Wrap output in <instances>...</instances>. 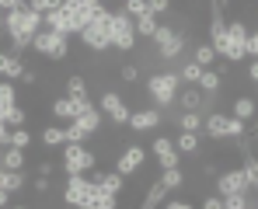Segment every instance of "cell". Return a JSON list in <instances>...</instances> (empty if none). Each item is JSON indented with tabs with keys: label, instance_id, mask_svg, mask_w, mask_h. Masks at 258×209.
<instances>
[{
	"label": "cell",
	"instance_id": "5bb4252c",
	"mask_svg": "<svg viewBox=\"0 0 258 209\" xmlns=\"http://www.w3.org/2000/svg\"><path fill=\"white\" fill-rule=\"evenodd\" d=\"M164 122V112H157V108H136V112H129V129L133 132H147V129H161Z\"/></svg>",
	"mask_w": 258,
	"mask_h": 209
},
{
	"label": "cell",
	"instance_id": "9a60e30c",
	"mask_svg": "<svg viewBox=\"0 0 258 209\" xmlns=\"http://www.w3.org/2000/svg\"><path fill=\"white\" fill-rule=\"evenodd\" d=\"M49 115L56 119L59 125L74 122L77 119V101L74 98H67V94H59V98H52V105H49Z\"/></svg>",
	"mask_w": 258,
	"mask_h": 209
},
{
	"label": "cell",
	"instance_id": "f35d334b",
	"mask_svg": "<svg viewBox=\"0 0 258 209\" xmlns=\"http://www.w3.org/2000/svg\"><path fill=\"white\" fill-rule=\"evenodd\" d=\"M244 59H258V35L248 28V35H244Z\"/></svg>",
	"mask_w": 258,
	"mask_h": 209
},
{
	"label": "cell",
	"instance_id": "7bdbcfd3",
	"mask_svg": "<svg viewBox=\"0 0 258 209\" xmlns=\"http://www.w3.org/2000/svg\"><path fill=\"white\" fill-rule=\"evenodd\" d=\"M164 209H196V202H188V199H164Z\"/></svg>",
	"mask_w": 258,
	"mask_h": 209
},
{
	"label": "cell",
	"instance_id": "f907efd6",
	"mask_svg": "<svg viewBox=\"0 0 258 209\" xmlns=\"http://www.w3.org/2000/svg\"><path fill=\"white\" fill-rule=\"evenodd\" d=\"M210 4H216V7H230L234 0H210Z\"/></svg>",
	"mask_w": 258,
	"mask_h": 209
},
{
	"label": "cell",
	"instance_id": "6da1fadb",
	"mask_svg": "<svg viewBox=\"0 0 258 209\" xmlns=\"http://www.w3.org/2000/svg\"><path fill=\"white\" fill-rule=\"evenodd\" d=\"M39 28H42V14H35L28 4L4 14V35L14 45V49H11L14 56H25V52H28V42H32V35H35Z\"/></svg>",
	"mask_w": 258,
	"mask_h": 209
},
{
	"label": "cell",
	"instance_id": "4316f807",
	"mask_svg": "<svg viewBox=\"0 0 258 209\" xmlns=\"http://www.w3.org/2000/svg\"><path fill=\"white\" fill-rule=\"evenodd\" d=\"M234 119H241V122H251L255 119V98L251 94H237L234 98V112H230Z\"/></svg>",
	"mask_w": 258,
	"mask_h": 209
},
{
	"label": "cell",
	"instance_id": "8992f818",
	"mask_svg": "<svg viewBox=\"0 0 258 209\" xmlns=\"http://www.w3.org/2000/svg\"><path fill=\"white\" fill-rule=\"evenodd\" d=\"M63 154H59V171L63 174H87L91 167H98V154L87 147V143H63L59 147Z\"/></svg>",
	"mask_w": 258,
	"mask_h": 209
},
{
	"label": "cell",
	"instance_id": "ba28073f",
	"mask_svg": "<svg viewBox=\"0 0 258 209\" xmlns=\"http://www.w3.org/2000/svg\"><path fill=\"white\" fill-rule=\"evenodd\" d=\"M203 129H206V136L210 140H237V136H244L251 122H241V119H234V115H227V112H210V115H203Z\"/></svg>",
	"mask_w": 258,
	"mask_h": 209
},
{
	"label": "cell",
	"instance_id": "7402d4cb",
	"mask_svg": "<svg viewBox=\"0 0 258 209\" xmlns=\"http://www.w3.org/2000/svg\"><path fill=\"white\" fill-rule=\"evenodd\" d=\"M171 143L178 150V157H196L199 154V132H178Z\"/></svg>",
	"mask_w": 258,
	"mask_h": 209
},
{
	"label": "cell",
	"instance_id": "d6a6232c",
	"mask_svg": "<svg viewBox=\"0 0 258 209\" xmlns=\"http://www.w3.org/2000/svg\"><path fill=\"white\" fill-rule=\"evenodd\" d=\"M140 77H143V74H140V66H136V63H122V66H119V81L126 84V87H136Z\"/></svg>",
	"mask_w": 258,
	"mask_h": 209
},
{
	"label": "cell",
	"instance_id": "7c38bea8",
	"mask_svg": "<svg viewBox=\"0 0 258 209\" xmlns=\"http://www.w3.org/2000/svg\"><path fill=\"white\" fill-rule=\"evenodd\" d=\"M213 192L216 195H230V192H248V181L241 174V167H227V171H216L213 174Z\"/></svg>",
	"mask_w": 258,
	"mask_h": 209
},
{
	"label": "cell",
	"instance_id": "9c48e42d",
	"mask_svg": "<svg viewBox=\"0 0 258 209\" xmlns=\"http://www.w3.org/2000/svg\"><path fill=\"white\" fill-rule=\"evenodd\" d=\"M67 181H63V192H59V202L70 209H87L91 202V192H94V185L87 181V174H63Z\"/></svg>",
	"mask_w": 258,
	"mask_h": 209
},
{
	"label": "cell",
	"instance_id": "ab89813d",
	"mask_svg": "<svg viewBox=\"0 0 258 209\" xmlns=\"http://www.w3.org/2000/svg\"><path fill=\"white\" fill-rule=\"evenodd\" d=\"M147 7H150V14H157V18H164V14L171 11V0H147Z\"/></svg>",
	"mask_w": 258,
	"mask_h": 209
},
{
	"label": "cell",
	"instance_id": "1f68e13d",
	"mask_svg": "<svg viewBox=\"0 0 258 209\" xmlns=\"http://www.w3.org/2000/svg\"><path fill=\"white\" fill-rule=\"evenodd\" d=\"M32 140H35V136H32V129H28V125H21V129H11V147H18V150H28V147H32Z\"/></svg>",
	"mask_w": 258,
	"mask_h": 209
},
{
	"label": "cell",
	"instance_id": "52a82bcc",
	"mask_svg": "<svg viewBox=\"0 0 258 209\" xmlns=\"http://www.w3.org/2000/svg\"><path fill=\"white\" fill-rule=\"evenodd\" d=\"M108 39H112V49L122 52V56L136 52V28H133V18L122 7H115L112 18H108Z\"/></svg>",
	"mask_w": 258,
	"mask_h": 209
},
{
	"label": "cell",
	"instance_id": "8d00e7d4",
	"mask_svg": "<svg viewBox=\"0 0 258 209\" xmlns=\"http://www.w3.org/2000/svg\"><path fill=\"white\" fill-rule=\"evenodd\" d=\"M87 140H91V136H87L77 122H67V143H87Z\"/></svg>",
	"mask_w": 258,
	"mask_h": 209
},
{
	"label": "cell",
	"instance_id": "816d5d0a",
	"mask_svg": "<svg viewBox=\"0 0 258 209\" xmlns=\"http://www.w3.org/2000/svg\"><path fill=\"white\" fill-rule=\"evenodd\" d=\"M7 209H32V206H25V202H11Z\"/></svg>",
	"mask_w": 258,
	"mask_h": 209
},
{
	"label": "cell",
	"instance_id": "2e32d148",
	"mask_svg": "<svg viewBox=\"0 0 258 209\" xmlns=\"http://www.w3.org/2000/svg\"><path fill=\"white\" fill-rule=\"evenodd\" d=\"M174 101H178V112H199L203 115V91L199 87H178Z\"/></svg>",
	"mask_w": 258,
	"mask_h": 209
},
{
	"label": "cell",
	"instance_id": "b9f144b4",
	"mask_svg": "<svg viewBox=\"0 0 258 209\" xmlns=\"http://www.w3.org/2000/svg\"><path fill=\"white\" fill-rule=\"evenodd\" d=\"M196 209H223V199H220L216 192H213V195H203V202H199Z\"/></svg>",
	"mask_w": 258,
	"mask_h": 209
},
{
	"label": "cell",
	"instance_id": "cb8c5ba5",
	"mask_svg": "<svg viewBox=\"0 0 258 209\" xmlns=\"http://www.w3.org/2000/svg\"><path fill=\"white\" fill-rule=\"evenodd\" d=\"M63 94H67V98H91L84 74H67V77H63Z\"/></svg>",
	"mask_w": 258,
	"mask_h": 209
},
{
	"label": "cell",
	"instance_id": "c3c4849f",
	"mask_svg": "<svg viewBox=\"0 0 258 209\" xmlns=\"http://www.w3.org/2000/svg\"><path fill=\"white\" fill-rule=\"evenodd\" d=\"M199 171H203V174H206V178H213V174H216V171H220V167H216L213 161H206V164L199 167Z\"/></svg>",
	"mask_w": 258,
	"mask_h": 209
},
{
	"label": "cell",
	"instance_id": "4fadbf2b",
	"mask_svg": "<svg viewBox=\"0 0 258 209\" xmlns=\"http://www.w3.org/2000/svg\"><path fill=\"white\" fill-rule=\"evenodd\" d=\"M150 154H154V161H157L161 171H168V167H181V157H178V150H174L171 136H154Z\"/></svg>",
	"mask_w": 258,
	"mask_h": 209
},
{
	"label": "cell",
	"instance_id": "f1b7e54d",
	"mask_svg": "<svg viewBox=\"0 0 258 209\" xmlns=\"http://www.w3.org/2000/svg\"><path fill=\"white\" fill-rule=\"evenodd\" d=\"M174 129L178 132H199L203 129V115L199 112H178L174 115Z\"/></svg>",
	"mask_w": 258,
	"mask_h": 209
},
{
	"label": "cell",
	"instance_id": "8fae6325",
	"mask_svg": "<svg viewBox=\"0 0 258 209\" xmlns=\"http://www.w3.org/2000/svg\"><path fill=\"white\" fill-rule=\"evenodd\" d=\"M143 164H147V147H143V143H129V147H122V150L115 154L112 171H119L129 181V178H136V174L143 171Z\"/></svg>",
	"mask_w": 258,
	"mask_h": 209
},
{
	"label": "cell",
	"instance_id": "d4e9b609",
	"mask_svg": "<svg viewBox=\"0 0 258 209\" xmlns=\"http://www.w3.org/2000/svg\"><path fill=\"white\" fill-rule=\"evenodd\" d=\"M39 140H42V147H49V150L63 147V143H67V125H59V122L45 125L42 132H39Z\"/></svg>",
	"mask_w": 258,
	"mask_h": 209
},
{
	"label": "cell",
	"instance_id": "ffe728a7",
	"mask_svg": "<svg viewBox=\"0 0 258 209\" xmlns=\"http://www.w3.org/2000/svg\"><path fill=\"white\" fill-rule=\"evenodd\" d=\"M168 195H171V192H168V188H164L161 181H154V185H150V188L143 192V199H140V206H136V209H161Z\"/></svg>",
	"mask_w": 258,
	"mask_h": 209
},
{
	"label": "cell",
	"instance_id": "603a6c76",
	"mask_svg": "<svg viewBox=\"0 0 258 209\" xmlns=\"http://www.w3.org/2000/svg\"><path fill=\"white\" fill-rule=\"evenodd\" d=\"M216 59H220V56H216V49L210 45V42H196V45H192V63H196V66L210 70Z\"/></svg>",
	"mask_w": 258,
	"mask_h": 209
},
{
	"label": "cell",
	"instance_id": "277c9868",
	"mask_svg": "<svg viewBox=\"0 0 258 209\" xmlns=\"http://www.w3.org/2000/svg\"><path fill=\"white\" fill-rule=\"evenodd\" d=\"M70 35H59V32H49V28H39L32 42H28V52H35L39 59L45 63H63V59H70Z\"/></svg>",
	"mask_w": 258,
	"mask_h": 209
},
{
	"label": "cell",
	"instance_id": "db71d44e",
	"mask_svg": "<svg viewBox=\"0 0 258 209\" xmlns=\"http://www.w3.org/2000/svg\"><path fill=\"white\" fill-rule=\"evenodd\" d=\"M21 4H25V0H21Z\"/></svg>",
	"mask_w": 258,
	"mask_h": 209
},
{
	"label": "cell",
	"instance_id": "44dd1931",
	"mask_svg": "<svg viewBox=\"0 0 258 209\" xmlns=\"http://www.w3.org/2000/svg\"><path fill=\"white\" fill-rule=\"evenodd\" d=\"M74 122H77V125H81V129H84V132H87V136L94 140V136L101 132V125H105V115H101V112H98V105H94L91 112H84V115H77Z\"/></svg>",
	"mask_w": 258,
	"mask_h": 209
},
{
	"label": "cell",
	"instance_id": "484cf974",
	"mask_svg": "<svg viewBox=\"0 0 258 209\" xmlns=\"http://www.w3.org/2000/svg\"><path fill=\"white\" fill-rule=\"evenodd\" d=\"M25 150H18V147H4L0 150V167L4 171H25Z\"/></svg>",
	"mask_w": 258,
	"mask_h": 209
},
{
	"label": "cell",
	"instance_id": "d6986e66",
	"mask_svg": "<svg viewBox=\"0 0 258 209\" xmlns=\"http://www.w3.org/2000/svg\"><path fill=\"white\" fill-rule=\"evenodd\" d=\"M168 192H185L188 188V174L181 171V167H168V171H161V178H157Z\"/></svg>",
	"mask_w": 258,
	"mask_h": 209
},
{
	"label": "cell",
	"instance_id": "7dc6e473",
	"mask_svg": "<svg viewBox=\"0 0 258 209\" xmlns=\"http://www.w3.org/2000/svg\"><path fill=\"white\" fill-rule=\"evenodd\" d=\"M14 7H25L21 0H0V14H7V11H14Z\"/></svg>",
	"mask_w": 258,
	"mask_h": 209
},
{
	"label": "cell",
	"instance_id": "f5cc1de1",
	"mask_svg": "<svg viewBox=\"0 0 258 209\" xmlns=\"http://www.w3.org/2000/svg\"><path fill=\"white\" fill-rule=\"evenodd\" d=\"M248 209H258V202H255V199H251V202H248Z\"/></svg>",
	"mask_w": 258,
	"mask_h": 209
},
{
	"label": "cell",
	"instance_id": "bcb514c9",
	"mask_svg": "<svg viewBox=\"0 0 258 209\" xmlns=\"http://www.w3.org/2000/svg\"><path fill=\"white\" fill-rule=\"evenodd\" d=\"M4 147H11V129H7V122H0V150Z\"/></svg>",
	"mask_w": 258,
	"mask_h": 209
},
{
	"label": "cell",
	"instance_id": "5b68a950",
	"mask_svg": "<svg viewBox=\"0 0 258 209\" xmlns=\"http://www.w3.org/2000/svg\"><path fill=\"white\" fill-rule=\"evenodd\" d=\"M108 18H112V7H98V14L87 21L84 28H81V45H84L91 56H101V52H108L112 49V39H108Z\"/></svg>",
	"mask_w": 258,
	"mask_h": 209
},
{
	"label": "cell",
	"instance_id": "ee69618b",
	"mask_svg": "<svg viewBox=\"0 0 258 209\" xmlns=\"http://www.w3.org/2000/svg\"><path fill=\"white\" fill-rule=\"evenodd\" d=\"M244 77H248V87L258 84V59H248V74H244Z\"/></svg>",
	"mask_w": 258,
	"mask_h": 209
},
{
	"label": "cell",
	"instance_id": "3957f363",
	"mask_svg": "<svg viewBox=\"0 0 258 209\" xmlns=\"http://www.w3.org/2000/svg\"><path fill=\"white\" fill-rule=\"evenodd\" d=\"M150 45H154V56H157V63H161V70L164 66H174L178 63V56L188 49V35L185 32H178L174 25H157V32L150 35Z\"/></svg>",
	"mask_w": 258,
	"mask_h": 209
},
{
	"label": "cell",
	"instance_id": "60d3db41",
	"mask_svg": "<svg viewBox=\"0 0 258 209\" xmlns=\"http://www.w3.org/2000/svg\"><path fill=\"white\" fill-rule=\"evenodd\" d=\"M18 84H21V87H35V84H39V70H32V66H25V74L18 77Z\"/></svg>",
	"mask_w": 258,
	"mask_h": 209
},
{
	"label": "cell",
	"instance_id": "ac0fdd59",
	"mask_svg": "<svg viewBox=\"0 0 258 209\" xmlns=\"http://www.w3.org/2000/svg\"><path fill=\"white\" fill-rule=\"evenodd\" d=\"M14 105H21V101H18V84L0 77V122L7 119V112H11Z\"/></svg>",
	"mask_w": 258,
	"mask_h": 209
},
{
	"label": "cell",
	"instance_id": "f546056e",
	"mask_svg": "<svg viewBox=\"0 0 258 209\" xmlns=\"http://www.w3.org/2000/svg\"><path fill=\"white\" fill-rule=\"evenodd\" d=\"M157 25H161V18L147 11L143 18H136V21H133V28H136V39H150V35L157 32Z\"/></svg>",
	"mask_w": 258,
	"mask_h": 209
},
{
	"label": "cell",
	"instance_id": "e575fe53",
	"mask_svg": "<svg viewBox=\"0 0 258 209\" xmlns=\"http://www.w3.org/2000/svg\"><path fill=\"white\" fill-rule=\"evenodd\" d=\"M122 11H126L129 18L136 21V18H143V14H147L150 7H147V0H122Z\"/></svg>",
	"mask_w": 258,
	"mask_h": 209
},
{
	"label": "cell",
	"instance_id": "7a4b0ae2",
	"mask_svg": "<svg viewBox=\"0 0 258 209\" xmlns=\"http://www.w3.org/2000/svg\"><path fill=\"white\" fill-rule=\"evenodd\" d=\"M178 74H174V66H164V70H154L147 81H143V91H147V98L154 101L150 108H157V112H171L174 108V94H178Z\"/></svg>",
	"mask_w": 258,
	"mask_h": 209
},
{
	"label": "cell",
	"instance_id": "e0dca14e",
	"mask_svg": "<svg viewBox=\"0 0 258 209\" xmlns=\"http://www.w3.org/2000/svg\"><path fill=\"white\" fill-rule=\"evenodd\" d=\"M25 185H28V174H25V171H4V167H0V188H4V192L21 195Z\"/></svg>",
	"mask_w": 258,
	"mask_h": 209
},
{
	"label": "cell",
	"instance_id": "83f0119b",
	"mask_svg": "<svg viewBox=\"0 0 258 209\" xmlns=\"http://www.w3.org/2000/svg\"><path fill=\"white\" fill-rule=\"evenodd\" d=\"M196 87H199L203 94H220V87H223V77H220L213 66H210V70H203V74H199Z\"/></svg>",
	"mask_w": 258,
	"mask_h": 209
},
{
	"label": "cell",
	"instance_id": "f6af8a7d",
	"mask_svg": "<svg viewBox=\"0 0 258 209\" xmlns=\"http://www.w3.org/2000/svg\"><path fill=\"white\" fill-rule=\"evenodd\" d=\"M52 171H56V164H52V161H39V171H35V174H42V178H52Z\"/></svg>",
	"mask_w": 258,
	"mask_h": 209
},
{
	"label": "cell",
	"instance_id": "836d02e7",
	"mask_svg": "<svg viewBox=\"0 0 258 209\" xmlns=\"http://www.w3.org/2000/svg\"><path fill=\"white\" fill-rule=\"evenodd\" d=\"M4 122H7V129H21V125L28 122V112H25L21 105H14V108L7 112V119H4Z\"/></svg>",
	"mask_w": 258,
	"mask_h": 209
},
{
	"label": "cell",
	"instance_id": "4dcf8cb0",
	"mask_svg": "<svg viewBox=\"0 0 258 209\" xmlns=\"http://www.w3.org/2000/svg\"><path fill=\"white\" fill-rule=\"evenodd\" d=\"M220 199H223V209H248L255 192H230V195H220Z\"/></svg>",
	"mask_w": 258,
	"mask_h": 209
},
{
	"label": "cell",
	"instance_id": "74e56055",
	"mask_svg": "<svg viewBox=\"0 0 258 209\" xmlns=\"http://www.w3.org/2000/svg\"><path fill=\"white\" fill-rule=\"evenodd\" d=\"M32 192H35L39 199H45V195L52 192V181H49V178H42V174H35V178H32Z\"/></svg>",
	"mask_w": 258,
	"mask_h": 209
},
{
	"label": "cell",
	"instance_id": "11a10c76",
	"mask_svg": "<svg viewBox=\"0 0 258 209\" xmlns=\"http://www.w3.org/2000/svg\"><path fill=\"white\" fill-rule=\"evenodd\" d=\"M101 4H105V0H101Z\"/></svg>",
	"mask_w": 258,
	"mask_h": 209
},
{
	"label": "cell",
	"instance_id": "30bf717a",
	"mask_svg": "<svg viewBox=\"0 0 258 209\" xmlns=\"http://www.w3.org/2000/svg\"><path fill=\"white\" fill-rule=\"evenodd\" d=\"M98 112L115 125V129H122V125L129 122V112H133V108H129V101L115 91V87H105L101 98H98Z\"/></svg>",
	"mask_w": 258,
	"mask_h": 209
},
{
	"label": "cell",
	"instance_id": "d590c367",
	"mask_svg": "<svg viewBox=\"0 0 258 209\" xmlns=\"http://www.w3.org/2000/svg\"><path fill=\"white\" fill-rule=\"evenodd\" d=\"M25 4H28L35 14H49V11H59L63 0H25Z\"/></svg>",
	"mask_w": 258,
	"mask_h": 209
},
{
	"label": "cell",
	"instance_id": "681fc988",
	"mask_svg": "<svg viewBox=\"0 0 258 209\" xmlns=\"http://www.w3.org/2000/svg\"><path fill=\"white\" fill-rule=\"evenodd\" d=\"M11 206V192H4V188H0V209H7Z\"/></svg>",
	"mask_w": 258,
	"mask_h": 209
}]
</instances>
